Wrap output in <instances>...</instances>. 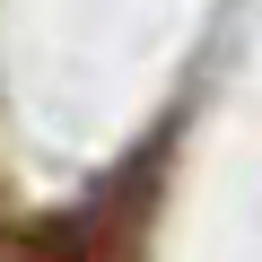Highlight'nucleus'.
<instances>
[{
  "label": "nucleus",
  "instance_id": "1",
  "mask_svg": "<svg viewBox=\"0 0 262 262\" xmlns=\"http://www.w3.org/2000/svg\"><path fill=\"white\" fill-rule=\"evenodd\" d=\"M0 262H88V253L61 236H18V245H0Z\"/></svg>",
  "mask_w": 262,
  "mask_h": 262
}]
</instances>
